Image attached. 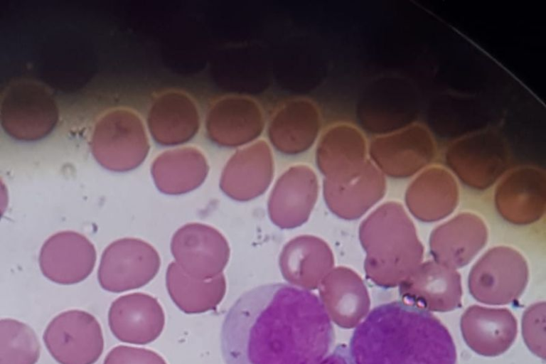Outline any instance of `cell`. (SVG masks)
<instances>
[{
  "label": "cell",
  "instance_id": "obj_1",
  "mask_svg": "<svg viewBox=\"0 0 546 364\" xmlns=\"http://www.w3.org/2000/svg\"><path fill=\"white\" fill-rule=\"evenodd\" d=\"M335 333L323 301L289 284L257 287L229 310L221 331L226 364H318Z\"/></svg>",
  "mask_w": 546,
  "mask_h": 364
},
{
  "label": "cell",
  "instance_id": "obj_2",
  "mask_svg": "<svg viewBox=\"0 0 546 364\" xmlns=\"http://www.w3.org/2000/svg\"><path fill=\"white\" fill-rule=\"evenodd\" d=\"M354 364H456L453 338L429 311L405 301L373 308L352 333Z\"/></svg>",
  "mask_w": 546,
  "mask_h": 364
},
{
  "label": "cell",
  "instance_id": "obj_3",
  "mask_svg": "<svg viewBox=\"0 0 546 364\" xmlns=\"http://www.w3.org/2000/svg\"><path fill=\"white\" fill-rule=\"evenodd\" d=\"M360 243L365 252L366 277L378 286L400 285L422 262L424 247L403 206L388 201L360 224Z\"/></svg>",
  "mask_w": 546,
  "mask_h": 364
},
{
  "label": "cell",
  "instance_id": "obj_4",
  "mask_svg": "<svg viewBox=\"0 0 546 364\" xmlns=\"http://www.w3.org/2000/svg\"><path fill=\"white\" fill-rule=\"evenodd\" d=\"M528 281V268L523 256L507 247L486 252L471 268L469 289L479 302L505 305L517 300Z\"/></svg>",
  "mask_w": 546,
  "mask_h": 364
},
{
  "label": "cell",
  "instance_id": "obj_5",
  "mask_svg": "<svg viewBox=\"0 0 546 364\" xmlns=\"http://www.w3.org/2000/svg\"><path fill=\"white\" fill-rule=\"evenodd\" d=\"M43 340L59 364H94L104 350L99 321L91 314L78 309L55 316L46 326Z\"/></svg>",
  "mask_w": 546,
  "mask_h": 364
},
{
  "label": "cell",
  "instance_id": "obj_6",
  "mask_svg": "<svg viewBox=\"0 0 546 364\" xmlns=\"http://www.w3.org/2000/svg\"><path fill=\"white\" fill-rule=\"evenodd\" d=\"M160 257L149 243L136 238H123L104 251L98 269L102 289L120 293L140 288L157 274Z\"/></svg>",
  "mask_w": 546,
  "mask_h": 364
},
{
  "label": "cell",
  "instance_id": "obj_7",
  "mask_svg": "<svg viewBox=\"0 0 546 364\" xmlns=\"http://www.w3.org/2000/svg\"><path fill=\"white\" fill-rule=\"evenodd\" d=\"M171 250L186 274L203 280L222 274L230 257L225 237L215 228L198 223L186 224L174 233Z\"/></svg>",
  "mask_w": 546,
  "mask_h": 364
},
{
  "label": "cell",
  "instance_id": "obj_8",
  "mask_svg": "<svg viewBox=\"0 0 546 364\" xmlns=\"http://www.w3.org/2000/svg\"><path fill=\"white\" fill-rule=\"evenodd\" d=\"M38 85L19 83L6 92L1 104V123L12 137L32 141L46 136L55 126L56 106Z\"/></svg>",
  "mask_w": 546,
  "mask_h": 364
},
{
  "label": "cell",
  "instance_id": "obj_9",
  "mask_svg": "<svg viewBox=\"0 0 546 364\" xmlns=\"http://www.w3.org/2000/svg\"><path fill=\"white\" fill-rule=\"evenodd\" d=\"M319 184L309 166L296 165L284 172L275 182L267 201L270 220L280 229H294L309 219L316 203Z\"/></svg>",
  "mask_w": 546,
  "mask_h": 364
},
{
  "label": "cell",
  "instance_id": "obj_10",
  "mask_svg": "<svg viewBox=\"0 0 546 364\" xmlns=\"http://www.w3.org/2000/svg\"><path fill=\"white\" fill-rule=\"evenodd\" d=\"M403 301L427 311L447 312L461 305L460 274L434 260L422 262L400 284Z\"/></svg>",
  "mask_w": 546,
  "mask_h": 364
},
{
  "label": "cell",
  "instance_id": "obj_11",
  "mask_svg": "<svg viewBox=\"0 0 546 364\" xmlns=\"http://www.w3.org/2000/svg\"><path fill=\"white\" fill-rule=\"evenodd\" d=\"M96 251L85 237L75 232L56 233L43 244L39 256L43 274L60 284L70 285L85 279L92 272Z\"/></svg>",
  "mask_w": 546,
  "mask_h": 364
},
{
  "label": "cell",
  "instance_id": "obj_12",
  "mask_svg": "<svg viewBox=\"0 0 546 364\" xmlns=\"http://www.w3.org/2000/svg\"><path fill=\"white\" fill-rule=\"evenodd\" d=\"M124 112L107 113L96 124L91 149L97 161L112 171L125 172L138 167L144 160L149 146L145 139L129 134L124 124Z\"/></svg>",
  "mask_w": 546,
  "mask_h": 364
},
{
  "label": "cell",
  "instance_id": "obj_13",
  "mask_svg": "<svg viewBox=\"0 0 546 364\" xmlns=\"http://www.w3.org/2000/svg\"><path fill=\"white\" fill-rule=\"evenodd\" d=\"M108 324L112 333L119 341L145 345L161 335L165 315L156 299L144 293H132L112 303Z\"/></svg>",
  "mask_w": 546,
  "mask_h": 364
},
{
  "label": "cell",
  "instance_id": "obj_14",
  "mask_svg": "<svg viewBox=\"0 0 546 364\" xmlns=\"http://www.w3.org/2000/svg\"><path fill=\"white\" fill-rule=\"evenodd\" d=\"M487 237L486 227L479 217L461 213L434 230L429 240L430 252L433 260L457 269L473 259Z\"/></svg>",
  "mask_w": 546,
  "mask_h": 364
},
{
  "label": "cell",
  "instance_id": "obj_15",
  "mask_svg": "<svg viewBox=\"0 0 546 364\" xmlns=\"http://www.w3.org/2000/svg\"><path fill=\"white\" fill-rule=\"evenodd\" d=\"M334 264V255L328 243L310 235L290 240L279 257L284 279L291 285L310 291L320 285Z\"/></svg>",
  "mask_w": 546,
  "mask_h": 364
},
{
  "label": "cell",
  "instance_id": "obj_16",
  "mask_svg": "<svg viewBox=\"0 0 546 364\" xmlns=\"http://www.w3.org/2000/svg\"><path fill=\"white\" fill-rule=\"evenodd\" d=\"M460 327L467 346L488 357L505 353L514 343L518 332L517 321L510 311L478 305L471 306L464 312Z\"/></svg>",
  "mask_w": 546,
  "mask_h": 364
},
{
  "label": "cell",
  "instance_id": "obj_17",
  "mask_svg": "<svg viewBox=\"0 0 546 364\" xmlns=\"http://www.w3.org/2000/svg\"><path fill=\"white\" fill-rule=\"evenodd\" d=\"M323 196L330 211L346 220H355L363 216L385 196V175L371 162L367 161L363 171L344 183L323 179Z\"/></svg>",
  "mask_w": 546,
  "mask_h": 364
},
{
  "label": "cell",
  "instance_id": "obj_18",
  "mask_svg": "<svg viewBox=\"0 0 546 364\" xmlns=\"http://www.w3.org/2000/svg\"><path fill=\"white\" fill-rule=\"evenodd\" d=\"M274 177L269 151L256 146L234 155L225 166L220 179L221 191L230 198L252 200L264 194Z\"/></svg>",
  "mask_w": 546,
  "mask_h": 364
},
{
  "label": "cell",
  "instance_id": "obj_19",
  "mask_svg": "<svg viewBox=\"0 0 546 364\" xmlns=\"http://www.w3.org/2000/svg\"><path fill=\"white\" fill-rule=\"evenodd\" d=\"M209 171L203 156L193 149L162 154L151 166V175L158 190L166 195L178 196L200 186Z\"/></svg>",
  "mask_w": 546,
  "mask_h": 364
},
{
  "label": "cell",
  "instance_id": "obj_20",
  "mask_svg": "<svg viewBox=\"0 0 546 364\" xmlns=\"http://www.w3.org/2000/svg\"><path fill=\"white\" fill-rule=\"evenodd\" d=\"M166 284L173 303L189 314L215 309L226 291V281L223 274L210 279H196L186 274L175 262L167 268Z\"/></svg>",
  "mask_w": 546,
  "mask_h": 364
},
{
  "label": "cell",
  "instance_id": "obj_21",
  "mask_svg": "<svg viewBox=\"0 0 546 364\" xmlns=\"http://www.w3.org/2000/svg\"><path fill=\"white\" fill-rule=\"evenodd\" d=\"M362 144L357 141H326L318 147L316 164L323 179L344 183L358 176L368 161Z\"/></svg>",
  "mask_w": 546,
  "mask_h": 364
},
{
  "label": "cell",
  "instance_id": "obj_22",
  "mask_svg": "<svg viewBox=\"0 0 546 364\" xmlns=\"http://www.w3.org/2000/svg\"><path fill=\"white\" fill-rule=\"evenodd\" d=\"M40 355V343L31 326L14 318L1 319L0 364H36Z\"/></svg>",
  "mask_w": 546,
  "mask_h": 364
},
{
  "label": "cell",
  "instance_id": "obj_23",
  "mask_svg": "<svg viewBox=\"0 0 546 364\" xmlns=\"http://www.w3.org/2000/svg\"><path fill=\"white\" fill-rule=\"evenodd\" d=\"M545 303L538 302L528 307L523 315L522 333L530 350L545 358Z\"/></svg>",
  "mask_w": 546,
  "mask_h": 364
},
{
  "label": "cell",
  "instance_id": "obj_24",
  "mask_svg": "<svg viewBox=\"0 0 546 364\" xmlns=\"http://www.w3.org/2000/svg\"><path fill=\"white\" fill-rule=\"evenodd\" d=\"M103 364H166L156 352L142 348L117 346L106 355Z\"/></svg>",
  "mask_w": 546,
  "mask_h": 364
},
{
  "label": "cell",
  "instance_id": "obj_25",
  "mask_svg": "<svg viewBox=\"0 0 546 364\" xmlns=\"http://www.w3.org/2000/svg\"><path fill=\"white\" fill-rule=\"evenodd\" d=\"M318 364H354L345 344H338Z\"/></svg>",
  "mask_w": 546,
  "mask_h": 364
}]
</instances>
